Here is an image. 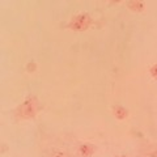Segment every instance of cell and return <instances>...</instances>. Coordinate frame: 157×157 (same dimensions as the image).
Returning a JSON list of instances; mask_svg holds the SVG:
<instances>
[{
	"label": "cell",
	"instance_id": "2",
	"mask_svg": "<svg viewBox=\"0 0 157 157\" xmlns=\"http://www.w3.org/2000/svg\"><path fill=\"white\" fill-rule=\"evenodd\" d=\"M90 18L88 17V14H80V16L75 17L70 24V28L73 30H84L89 26Z\"/></svg>",
	"mask_w": 157,
	"mask_h": 157
},
{
	"label": "cell",
	"instance_id": "7",
	"mask_svg": "<svg viewBox=\"0 0 157 157\" xmlns=\"http://www.w3.org/2000/svg\"><path fill=\"white\" fill-rule=\"evenodd\" d=\"M36 70V64H34V63H30V64L28 66V71H34Z\"/></svg>",
	"mask_w": 157,
	"mask_h": 157
},
{
	"label": "cell",
	"instance_id": "1",
	"mask_svg": "<svg viewBox=\"0 0 157 157\" xmlns=\"http://www.w3.org/2000/svg\"><path fill=\"white\" fill-rule=\"evenodd\" d=\"M37 110V104L34 100H28L26 102H24L21 107L18 109V115L21 118H30L36 114Z\"/></svg>",
	"mask_w": 157,
	"mask_h": 157
},
{
	"label": "cell",
	"instance_id": "5",
	"mask_svg": "<svg viewBox=\"0 0 157 157\" xmlns=\"http://www.w3.org/2000/svg\"><path fill=\"white\" fill-rule=\"evenodd\" d=\"M128 7L132 9V11H137V12H141L144 9V4L141 2H131L128 4Z\"/></svg>",
	"mask_w": 157,
	"mask_h": 157
},
{
	"label": "cell",
	"instance_id": "4",
	"mask_svg": "<svg viewBox=\"0 0 157 157\" xmlns=\"http://www.w3.org/2000/svg\"><path fill=\"white\" fill-rule=\"evenodd\" d=\"M127 114H128V111H127L126 109H123L122 106L114 107V115L118 118V119H124V118L127 117Z\"/></svg>",
	"mask_w": 157,
	"mask_h": 157
},
{
	"label": "cell",
	"instance_id": "6",
	"mask_svg": "<svg viewBox=\"0 0 157 157\" xmlns=\"http://www.w3.org/2000/svg\"><path fill=\"white\" fill-rule=\"evenodd\" d=\"M151 73H152V76L157 78V64L151 68Z\"/></svg>",
	"mask_w": 157,
	"mask_h": 157
},
{
	"label": "cell",
	"instance_id": "3",
	"mask_svg": "<svg viewBox=\"0 0 157 157\" xmlns=\"http://www.w3.org/2000/svg\"><path fill=\"white\" fill-rule=\"evenodd\" d=\"M93 152H94V147L90 145V144H84V145L80 147V153L84 157H89Z\"/></svg>",
	"mask_w": 157,
	"mask_h": 157
},
{
	"label": "cell",
	"instance_id": "8",
	"mask_svg": "<svg viewBox=\"0 0 157 157\" xmlns=\"http://www.w3.org/2000/svg\"><path fill=\"white\" fill-rule=\"evenodd\" d=\"M152 157H157V149L155 151V152H151V153H149Z\"/></svg>",
	"mask_w": 157,
	"mask_h": 157
}]
</instances>
